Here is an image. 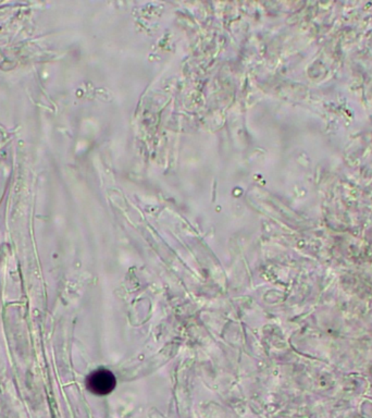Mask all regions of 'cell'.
I'll return each instance as SVG.
<instances>
[{
    "instance_id": "1",
    "label": "cell",
    "mask_w": 372,
    "mask_h": 418,
    "mask_svg": "<svg viewBox=\"0 0 372 418\" xmlns=\"http://www.w3.org/2000/svg\"><path fill=\"white\" fill-rule=\"evenodd\" d=\"M117 386V379L110 370L100 368L90 374L86 379V387L96 395H107Z\"/></svg>"
}]
</instances>
